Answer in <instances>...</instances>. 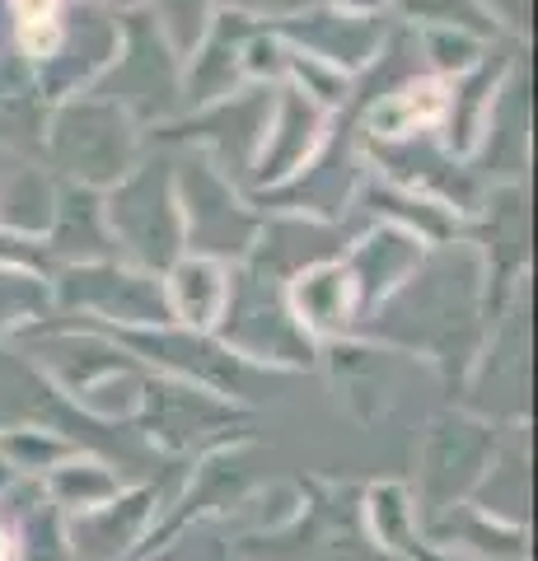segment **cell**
Here are the masks:
<instances>
[{
  "instance_id": "1",
  "label": "cell",
  "mask_w": 538,
  "mask_h": 561,
  "mask_svg": "<svg viewBox=\"0 0 538 561\" xmlns=\"http://www.w3.org/2000/svg\"><path fill=\"white\" fill-rule=\"evenodd\" d=\"M445 113V90L436 80H426V84H412V90H403V94H393V99H385L379 108L370 113V131H379V136H403V131H412L416 122H436Z\"/></svg>"
},
{
  "instance_id": "2",
  "label": "cell",
  "mask_w": 538,
  "mask_h": 561,
  "mask_svg": "<svg viewBox=\"0 0 538 561\" xmlns=\"http://www.w3.org/2000/svg\"><path fill=\"white\" fill-rule=\"evenodd\" d=\"M20 14V38L28 51H51L57 47V0H14Z\"/></svg>"
},
{
  "instance_id": "3",
  "label": "cell",
  "mask_w": 538,
  "mask_h": 561,
  "mask_svg": "<svg viewBox=\"0 0 538 561\" xmlns=\"http://www.w3.org/2000/svg\"><path fill=\"white\" fill-rule=\"evenodd\" d=\"M57 491H61V496L71 501V505H80V511H94V505L113 491V482L103 478V472H84V478H80V472H71L66 482H57Z\"/></svg>"
},
{
  "instance_id": "4",
  "label": "cell",
  "mask_w": 538,
  "mask_h": 561,
  "mask_svg": "<svg viewBox=\"0 0 538 561\" xmlns=\"http://www.w3.org/2000/svg\"><path fill=\"white\" fill-rule=\"evenodd\" d=\"M0 561H14V538L0 529Z\"/></svg>"
}]
</instances>
